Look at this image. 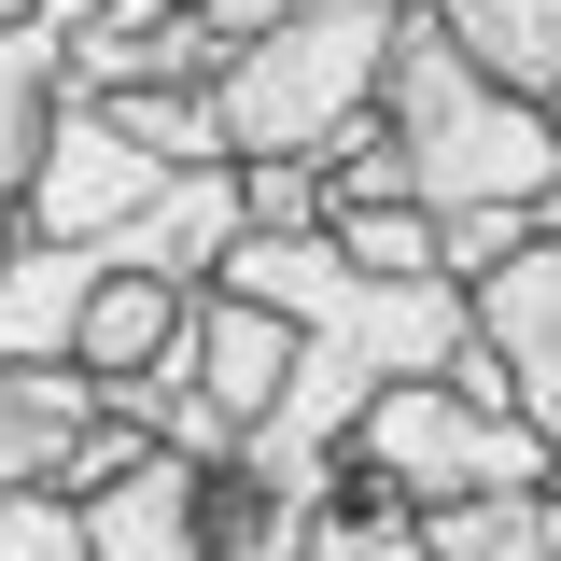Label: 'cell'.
<instances>
[{"label": "cell", "instance_id": "7402d4cb", "mask_svg": "<svg viewBox=\"0 0 561 561\" xmlns=\"http://www.w3.org/2000/svg\"><path fill=\"white\" fill-rule=\"evenodd\" d=\"M127 14H210V0H127Z\"/></svg>", "mask_w": 561, "mask_h": 561}, {"label": "cell", "instance_id": "4fadbf2b", "mask_svg": "<svg viewBox=\"0 0 561 561\" xmlns=\"http://www.w3.org/2000/svg\"><path fill=\"white\" fill-rule=\"evenodd\" d=\"M43 127H57V99H43V84H0V197H28V169H43Z\"/></svg>", "mask_w": 561, "mask_h": 561}, {"label": "cell", "instance_id": "603a6c76", "mask_svg": "<svg viewBox=\"0 0 561 561\" xmlns=\"http://www.w3.org/2000/svg\"><path fill=\"white\" fill-rule=\"evenodd\" d=\"M548 491H561V435H548Z\"/></svg>", "mask_w": 561, "mask_h": 561}, {"label": "cell", "instance_id": "2e32d148", "mask_svg": "<svg viewBox=\"0 0 561 561\" xmlns=\"http://www.w3.org/2000/svg\"><path fill=\"white\" fill-rule=\"evenodd\" d=\"M14 478H43V421L14 408V379H0V491H14Z\"/></svg>", "mask_w": 561, "mask_h": 561}, {"label": "cell", "instance_id": "ba28073f", "mask_svg": "<svg viewBox=\"0 0 561 561\" xmlns=\"http://www.w3.org/2000/svg\"><path fill=\"white\" fill-rule=\"evenodd\" d=\"M99 113H113L154 169H225V99H210V84H127V99H99Z\"/></svg>", "mask_w": 561, "mask_h": 561}, {"label": "cell", "instance_id": "5b68a950", "mask_svg": "<svg viewBox=\"0 0 561 561\" xmlns=\"http://www.w3.org/2000/svg\"><path fill=\"white\" fill-rule=\"evenodd\" d=\"M183 323H197V280L169 267H99L84 280V309H70V365L99 379V393H127L154 365H183Z\"/></svg>", "mask_w": 561, "mask_h": 561}, {"label": "cell", "instance_id": "d6986e66", "mask_svg": "<svg viewBox=\"0 0 561 561\" xmlns=\"http://www.w3.org/2000/svg\"><path fill=\"white\" fill-rule=\"evenodd\" d=\"M534 239H561V169H548V183H534Z\"/></svg>", "mask_w": 561, "mask_h": 561}, {"label": "cell", "instance_id": "e0dca14e", "mask_svg": "<svg viewBox=\"0 0 561 561\" xmlns=\"http://www.w3.org/2000/svg\"><path fill=\"white\" fill-rule=\"evenodd\" d=\"M280 14H295V0H210V43H225V57H239V43H267Z\"/></svg>", "mask_w": 561, "mask_h": 561}, {"label": "cell", "instance_id": "cb8c5ba5", "mask_svg": "<svg viewBox=\"0 0 561 561\" xmlns=\"http://www.w3.org/2000/svg\"><path fill=\"white\" fill-rule=\"evenodd\" d=\"M548 140H561V99H548Z\"/></svg>", "mask_w": 561, "mask_h": 561}, {"label": "cell", "instance_id": "8fae6325", "mask_svg": "<svg viewBox=\"0 0 561 561\" xmlns=\"http://www.w3.org/2000/svg\"><path fill=\"white\" fill-rule=\"evenodd\" d=\"M519 239H534L519 197H449V210H435V280H491Z\"/></svg>", "mask_w": 561, "mask_h": 561}, {"label": "cell", "instance_id": "30bf717a", "mask_svg": "<svg viewBox=\"0 0 561 561\" xmlns=\"http://www.w3.org/2000/svg\"><path fill=\"white\" fill-rule=\"evenodd\" d=\"M323 225V169L309 154H239V239H309Z\"/></svg>", "mask_w": 561, "mask_h": 561}, {"label": "cell", "instance_id": "52a82bcc", "mask_svg": "<svg viewBox=\"0 0 561 561\" xmlns=\"http://www.w3.org/2000/svg\"><path fill=\"white\" fill-rule=\"evenodd\" d=\"M505 99H561V0H421Z\"/></svg>", "mask_w": 561, "mask_h": 561}, {"label": "cell", "instance_id": "5bb4252c", "mask_svg": "<svg viewBox=\"0 0 561 561\" xmlns=\"http://www.w3.org/2000/svg\"><path fill=\"white\" fill-rule=\"evenodd\" d=\"M491 561H561V491H505V519H491Z\"/></svg>", "mask_w": 561, "mask_h": 561}, {"label": "cell", "instance_id": "d4e9b609", "mask_svg": "<svg viewBox=\"0 0 561 561\" xmlns=\"http://www.w3.org/2000/svg\"><path fill=\"white\" fill-rule=\"evenodd\" d=\"M0 14H28V0H0Z\"/></svg>", "mask_w": 561, "mask_h": 561}, {"label": "cell", "instance_id": "9a60e30c", "mask_svg": "<svg viewBox=\"0 0 561 561\" xmlns=\"http://www.w3.org/2000/svg\"><path fill=\"white\" fill-rule=\"evenodd\" d=\"M57 43H70V28H43V14H0V84H43V99H57Z\"/></svg>", "mask_w": 561, "mask_h": 561}, {"label": "cell", "instance_id": "44dd1931", "mask_svg": "<svg viewBox=\"0 0 561 561\" xmlns=\"http://www.w3.org/2000/svg\"><path fill=\"white\" fill-rule=\"evenodd\" d=\"M309 561H365V534H323V548H309Z\"/></svg>", "mask_w": 561, "mask_h": 561}, {"label": "cell", "instance_id": "7c38bea8", "mask_svg": "<svg viewBox=\"0 0 561 561\" xmlns=\"http://www.w3.org/2000/svg\"><path fill=\"white\" fill-rule=\"evenodd\" d=\"M0 561H99L84 548V505H70L57 478H14L0 491Z\"/></svg>", "mask_w": 561, "mask_h": 561}, {"label": "cell", "instance_id": "ac0fdd59", "mask_svg": "<svg viewBox=\"0 0 561 561\" xmlns=\"http://www.w3.org/2000/svg\"><path fill=\"white\" fill-rule=\"evenodd\" d=\"M28 14H43V28H84V14H113V0H28Z\"/></svg>", "mask_w": 561, "mask_h": 561}, {"label": "cell", "instance_id": "6da1fadb", "mask_svg": "<svg viewBox=\"0 0 561 561\" xmlns=\"http://www.w3.org/2000/svg\"><path fill=\"white\" fill-rule=\"evenodd\" d=\"M379 127H393V154H408L421 210H449V197H519L534 210V183L561 169L548 99H505L435 14H408L393 57H379Z\"/></svg>", "mask_w": 561, "mask_h": 561}, {"label": "cell", "instance_id": "3957f363", "mask_svg": "<svg viewBox=\"0 0 561 561\" xmlns=\"http://www.w3.org/2000/svg\"><path fill=\"white\" fill-rule=\"evenodd\" d=\"M169 183H183V169H154V154L99 113V99H57L43 169H28V197H14V210H28V239H99V253H113V239H127Z\"/></svg>", "mask_w": 561, "mask_h": 561}, {"label": "cell", "instance_id": "7a4b0ae2", "mask_svg": "<svg viewBox=\"0 0 561 561\" xmlns=\"http://www.w3.org/2000/svg\"><path fill=\"white\" fill-rule=\"evenodd\" d=\"M337 449H365L408 505H449V491H534V478H548V435H534L519 408L449 393V379H379V393L351 408Z\"/></svg>", "mask_w": 561, "mask_h": 561}, {"label": "cell", "instance_id": "8992f818", "mask_svg": "<svg viewBox=\"0 0 561 561\" xmlns=\"http://www.w3.org/2000/svg\"><path fill=\"white\" fill-rule=\"evenodd\" d=\"M84 548L99 561H210V463L140 449L113 491H84Z\"/></svg>", "mask_w": 561, "mask_h": 561}, {"label": "cell", "instance_id": "ffe728a7", "mask_svg": "<svg viewBox=\"0 0 561 561\" xmlns=\"http://www.w3.org/2000/svg\"><path fill=\"white\" fill-rule=\"evenodd\" d=\"M14 239H28V210H14V197H0V267H14Z\"/></svg>", "mask_w": 561, "mask_h": 561}, {"label": "cell", "instance_id": "9c48e42d", "mask_svg": "<svg viewBox=\"0 0 561 561\" xmlns=\"http://www.w3.org/2000/svg\"><path fill=\"white\" fill-rule=\"evenodd\" d=\"M323 239H337L351 267H379V280H421V267H435V210H421V197H365V210H323Z\"/></svg>", "mask_w": 561, "mask_h": 561}, {"label": "cell", "instance_id": "277c9868", "mask_svg": "<svg viewBox=\"0 0 561 561\" xmlns=\"http://www.w3.org/2000/svg\"><path fill=\"white\" fill-rule=\"evenodd\" d=\"M463 323L505 365V408L534 435H561V239H519L491 280H463Z\"/></svg>", "mask_w": 561, "mask_h": 561}]
</instances>
